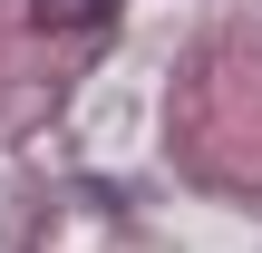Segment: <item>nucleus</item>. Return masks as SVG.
I'll list each match as a JSON object with an SVG mask.
<instances>
[{"label":"nucleus","instance_id":"1","mask_svg":"<svg viewBox=\"0 0 262 253\" xmlns=\"http://www.w3.org/2000/svg\"><path fill=\"white\" fill-rule=\"evenodd\" d=\"M29 20H39L49 39H97V29L117 20V0H29Z\"/></svg>","mask_w":262,"mask_h":253}]
</instances>
